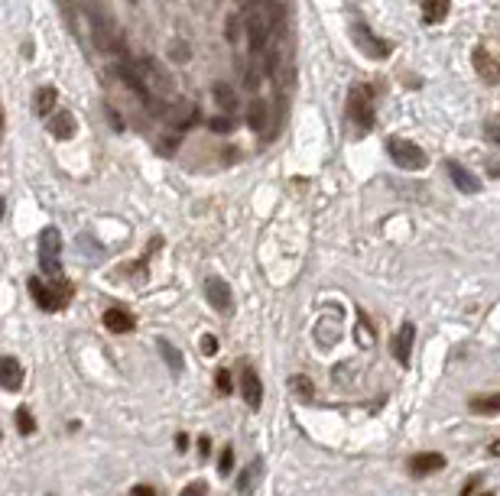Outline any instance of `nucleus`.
I'll return each mask as SVG.
<instances>
[{
  "mask_svg": "<svg viewBox=\"0 0 500 496\" xmlns=\"http://www.w3.org/2000/svg\"><path fill=\"white\" fill-rule=\"evenodd\" d=\"M215 386L221 396H231L234 393V383H231V370H218L215 373Z\"/></svg>",
  "mask_w": 500,
  "mask_h": 496,
  "instance_id": "obj_29",
  "label": "nucleus"
},
{
  "mask_svg": "<svg viewBox=\"0 0 500 496\" xmlns=\"http://www.w3.org/2000/svg\"><path fill=\"white\" fill-rule=\"evenodd\" d=\"M487 133H491L494 140H500V123H497V127H487Z\"/></svg>",
  "mask_w": 500,
  "mask_h": 496,
  "instance_id": "obj_38",
  "label": "nucleus"
},
{
  "mask_svg": "<svg viewBox=\"0 0 500 496\" xmlns=\"http://www.w3.org/2000/svg\"><path fill=\"white\" fill-rule=\"evenodd\" d=\"M260 467H263L260 461H250V464L240 470L238 483H234V487H238V493H250V487H254V480H257V473H260Z\"/></svg>",
  "mask_w": 500,
  "mask_h": 496,
  "instance_id": "obj_23",
  "label": "nucleus"
},
{
  "mask_svg": "<svg viewBox=\"0 0 500 496\" xmlns=\"http://www.w3.org/2000/svg\"><path fill=\"white\" fill-rule=\"evenodd\" d=\"M205 298H208V305L215 308V312L221 315H231L234 308V295H231V286L224 283L221 276H205Z\"/></svg>",
  "mask_w": 500,
  "mask_h": 496,
  "instance_id": "obj_4",
  "label": "nucleus"
},
{
  "mask_svg": "<svg viewBox=\"0 0 500 496\" xmlns=\"http://www.w3.org/2000/svg\"><path fill=\"white\" fill-rule=\"evenodd\" d=\"M130 496H160V490L150 483H137V487H130Z\"/></svg>",
  "mask_w": 500,
  "mask_h": 496,
  "instance_id": "obj_33",
  "label": "nucleus"
},
{
  "mask_svg": "<svg viewBox=\"0 0 500 496\" xmlns=\"http://www.w3.org/2000/svg\"><path fill=\"white\" fill-rule=\"evenodd\" d=\"M387 153H390V159L396 162L400 169H406V172H423V169L429 166L426 150H423V146H416L413 140L390 137V140H387Z\"/></svg>",
  "mask_w": 500,
  "mask_h": 496,
  "instance_id": "obj_1",
  "label": "nucleus"
},
{
  "mask_svg": "<svg viewBox=\"0 0 500 496\" xmlns=\"http://www.w3.org/2000/svg\"><path fill=\"white\" fill-rule=\"evenodd\" d=\"M211 94H215V104L221 107L224 114H234V111H238V94H234V88H228V84L218 81Z\"/></svg>",
  "mask_w": 500,
  "mask_h": 496,
  "instance_id": "obj_22",
  "label": "nucleus"
},
{
  "mask_svg": "<svg viewBox=\"0 0 500 496\" xmlns=\"http://www.w3.org/2000/svg\"><path fill=\"white\" fill-rule=\"evenodd\" d=\"M247 36H250V52H263L270 46V33H273V23H270V16L263 10H254V13H247Z\"/></svg>",
  "mask_w": 500,
  "mask_h": 496,
  "instance_id": "obj_5",
  "label": "nucleus"
},
{
  "mask_svg": "<svg viewBox=\"0 0 500 496\" xmlns=\"http://www.w3.org/2000/svg\"><path fill=\"white\" fill-rule=\"evenodd\" d=\"M481 496H494V493H481Z\"/></svg>",
  "mask_w": 500,
  "mask_h": 496,
  "instance_id": "obj_40",
  "label": "nucleus"
},
{
  "mask_svg": "<svg viewBox=\"0 0 500 496\" xmlns=\"http://www.w3.org/2000/svg\"><path fill=\"white\" fill-rule=\"evenodd\" d=\"M442 467H445V458H442L439 451H423V454H416L409 461V473L413 477H429V473L442 470Z\"/></svg>",
  "mask_w": 500,
  "mask_h": 496,
  "instance_id": "obj_9",
  "label": "nucleus"
},
{
  "mask_svg": "<svg viewBox=\"0 0 500 496\" xmlns=\"http://www.w3.org/2000/svg\"><path fill=\"white\" fill-rule=\"evenodd\" d=\"M0 386L7 393H16L23 386V370H20V360L16 357H4L0 360Z\"/></svg>",
  "mask_w": 500,
  "mask_h": 496,
  "instance_id": "obj_11",
  "label": "nucleus"
},
{
  "mask_svg": "<svg viewBox=\"0 0 500 496\" xmlns=\"http://www.w3.org/2000/svg\"><path fill=\"white\" fill-rule=\"evenodd\" d=\"M55 101H59L55 88H39L36 98H33V107H36L39 117H52L55 114Z\"/></svg>",
  "mask_w": 500,
  "mask_h": 496,
  "instance_id": "obj_17",
  "label": "nucleus"
},
{
  "mask_svg": "<svg viewBox=\"0 0 500 496\" xmlns=\"http://www.w3.org/2000/svg\"><path fill=\"white\" fill-rule=\"evenodd\" d=\"M46 127L55 140H72L75 137V117L72 111H55L52 117H46Z\"/></svg>",
  "mask_w": 500,
  "mask_h": 496,
  "instance_id": "obj_12",
  "label": "nucleus"
},
{
  "mask_svg": "<svg viewBox=\"0 0 500 496\" xmlns=\"http://www.w3.org/2000/svg\"><path fill=\"white\" fill-rule=\"evenodd\" d=\"M224 39H228V43H240V16L238 13L228 16V23H224Z\"/></svg>",
  "mask_w": 500,
  "mask_h": 496,
  "instance_id": "obj_28",
  "label": "nucleus"
},
{
  "mask_svg": "<svg viewBox=\"0 0 500 496\" xmlns=\"http://www.w3.org/2000/svg\"><path fill=\"white\" fill-rule=\"evenodd\" d=\"M474 72L481 75V81H487V84L500 81V62L494 59L487 49H474Z\"/></svg>",
  "mask_w": 500,
  "mask_h": 496,
  "instance_id": "obj_10",
  "label": "nucleus"
},
{
  "mask_svg": "<svg viewBox=\"0 0 500 496\" xmlns=\"http://www.w3.org/2000/svg\"><path fill=\"white\" fill-rule=\"evenodd\" d=\"M16 432H20V435H33V432H36V419H33V412L26 405L16 409Z\"/></svg>",
  "mask_w": 500,
  "mask_h": 496,
  "instance_id": "obj_27",
  "label": "nucleus"
},
{
  "mask_svg": "<svg viewBox=\"0 0 500 496\" xmlns=\"http://www.w3.org/2000/svg\"><path fill=\"white\" fill-rule=\"evenodd\" d=\"M170 59L179 62V65H185V62L192 59V46H189L185 39H170Z\"/></svg>",
  "mask_w": 500,
  "mask_h": 496,
  "instance_id": "obj_25",
  "label": "nucleus"
},
{
  "mask_svg": "<svg viewBox=\"0 0 500 496\" xmlns=\"http://www.w3.org/2000/svg\"><path fill=\"white\" fill-rule=\"evenodd\" d=\"M199 347H201V354H205V357H215V354H218V337L215 334H201Z\"/></svg>",
  "mask_w": 500,
  "mask_h": 496,
  "instance_id": "obj_31",
  "label": "nucleus"
},
{
  "mask_svg": "<svg viewBox=\"0 0 500 496\" xmlns=\"http://www.w3.org/2000/svg\"><path fill=\"white\" fill-rule=\"evenodd\" d=\"M491 454H497V458H500V441H494V444H491Z\"/></svg>",
  "mask_w": 500,
  "mask_h": 496,
  "instance_id": "obj_39",
  "label": "nucleus"
},
{
  "mask_svg": "<svg viewBox=\"0 0 500 496\" xmlns=\"http://www.w3.org/2000/svg\"><path fill=\"white\" fill-rule=\"evenodd\" d=\"M231 464H234V448L228 444V448H221V458H218V470H221V477L231 473Z\"/></svg>",
  "mask_w": 500,
  "mask_h": 496,
  "instance_id": "obj_30",
  "label": "nucleus"
},
{
  "mask_svg": "<svg viewBox=\"0 0 500 496\" xmlns=\"http://www.w3.org/2000/svg\"><path fill=\"white\" fill-rule=\"evenodd\" d=\"M94 43H98L101 52H108V55H117V52H121V39L114 36V30H111V26L101 23L98 16H94Z\"/></svg>",
  "mask_w": 500,
  "mask_h": 496,
  "instance_id": "obj_15",
  "label": "nucleus"
},
{
  "mask_svg": "<svg viewBox=\"0 0 500 496\" xmlns=\"http://www.w3.org/2000/svg\"><path fill=\"white\" fill-rule=\"evenodd\" d=\"M130 4H137V0H130Z\"/></svg>",
  "mask_w": 500,
  "mask_h": 496,
  "instance_id": "obj_41",
  "label": "nucleus"
},
{
  "mask_svg": "<svg viewBox=\"0 0 500 496\" xmlns=\"http://www.w3.org/2000/svg\"><path fill=\"white\" fill-rule=\"evenodd\" d=\"M448 176H452V182H455V188H458V191H468V195L481 191V179H477L471 169L458 166V162H448Z\"/></svg>",
  "mask_w": 500,
  "mask_h": 496,
  "instance_id": "obj_13",
  "label": "nucleus"
},
{
  "mask_svg": "<svg viewBox=\"0 0 500 496\" xmlns=\"http://www.w3.org/2000/svg\"><path fill=\"white\" fill-rule=\"evenodd\" d=\"M101 321H104V328L114 331V334H127V331H133V325H137L130 312H123V308H117V305H114V308H108Z\"/></svg>",
  "mask_w": 500,
  "mask_h": 496,
  "instance_id": "obj_14",
  "label": "nucleus"
},
{
  "mask_svg": "<svg viewBox=\"0 0 500 496\" xmlns=\"http://www.w3.org/2000/svg\"><path fill=\"white\" fill-rule=\"evenodd\" d=\"M39 269L46 276H62V237L55 227H46L39 237Z\"/></svg>",
  "mask_w": 500,
  "mask_h": 496,
  "instance_id": "obj_3",
  "label": "nucleus"
},
{
  "mask_svg": "<svg viewBox=\"0 0 500 496\" xmlns=\"http://www.w3.org/2000/svg\"><path fill=\"white\" fill-rule=\"evenodd\" d=\"M240 396H244L247 409L250 412H257L263 402V386H260V376H257V370H250V366H244L240 370Z\"/></svg>",
  "mask_w": 500,
  "mask_h": 496,
  "instance_id": "obj_7",
  "label": "nucleus"
},
{
  "mask_svg": "<svg viewBox=\"0 0 500 496\" xmlns=\"http://www.w3.org/2000/svg\"><path fill=\"white\" fill-rule=\"evenodd\" d=\"M30 292L33 298H36V305L43 308V312H55V302H52V292H49V286L39 279V276H33L30 279Z\"/></svg>",
  "mask_w": 500,
  "mask_h": 496,
  "instance_id": "obj_18",
  "label": "nucleus"
},
{
  "mask_svg": "<svg viewBox=\"0 0 500 496\" xmlns=\"http://www.w3.org/2000/svg\"><path fill=\"white\" fill-rule=\"evenodd\" d=\"M176 448L179 451H189V435H185V432H179V435H176Z\"/></svg>",
  "mask_w": 500,
  "mask_h": 496,
  "instance_id": "obj_37",
  "label": "nucleus"
},
{
  "mask_svg": "<svg viewBox=\"0 0 500 496\" xmlns=\"http://www.w3.org/2000/svg\"><path fill=\"white\" fill-rule=\"evenodd\" d=\"M289 386H293V393L302 399V402H312V396H316V386H312V380H306V376H293Z\"/></svg>",
  "mask_w": 500,
  "mask_h": 496,
  "instance_id": "obj_26",
  "label": "nucleus"
},
{
  "mask_svg": "<svg viewBox=\"0 0 500 496\" xmlns=\"http://www.w3.org/2000/svg\"><path fill=\"white\" fill-rule=\"evenodd\" d=\"M49 292H52L55 312H59V308L69 305V298H72V292H75V286H72L65 276H49Z\"/></svg>",
  "mask_w": 500,
  "mask_h": 496,
  "instance_id": "obj_16",
  "label": "nucleus"
},
{
  "mask_svg": "<svg viewBox=\"0 0 500 496\" xmlns=\"http://www.w3.org/2000/svg\"><path fill=\"white\" fill-rule=\"evenodd\" d=\"M208 451H211V438L201 435L199 438V454H201V458H208Z\"/></svg>",
  "mask_w": 500,
  "mask_h": 496,
  "instance_id": "obj_36",
  "label": "nucleus"
},
{
  "mask_svg": "<svg viewBox=\"0 0 500 496\" xmlns=\"http://www.w3.org/2000/svg\"><path fill=\"white\" fill-rule=\"evenodd\" d=\"M413 344H416V325H413V321H403V328L396 331V337H393V357L400 360L403 366H409Z\"/></svg>",
  "mask_w": 500,
  "mask_h": 496,
  "instance_id": "obj_8",
  "label": "nucleus"
},
{
  "mask_svg": "<svg viewBox=\"0 0 500 496\" xmlns=\"http://www.w3.org/2000/svg\"><path fill=\"white\" fill-rule=\"evenodd\" d=\"M477 487H481V477H471V480L462 487V493H458V496H474V493H477Z\"/></svg>",
  "mask_w": 500,
  "mask_h": 496,
  "instance_id": "obj_35",
  "label": "nucleus"
},
{
  "mask_svg": "<svg viewBox=\"0 0 500 496\" xmlns=\"http://www.w3.org/2000/svg\"><path fill=\"white\" fill-rule=\"evenodd\" d=\"M156 347H160L162 360H166V366H170L172 373H182L185 360H182V354H179L176 347H172V341H166V337H160V341H156Z\"/></svg>",
  "mask_w": 500,
  "mask_h": 496,
  "instance_id": "obj_20",
  "label": "nucleus"
},
{
  "mask_svg": "<svg viewBox=\"0 0 500 496\" xmlns=\"http://www.w3.org/2000/svg\"><path fill=\"white\" fill-rule=\"evenodd\" d=\"M468 409L474 415H494V412H500V393H491V396H474L468 402Z\"/></svg>",
  "mask_w": 500,
  "mask_h": 496,
  "instance_id": "obj_19",
  "label": "nucleus"
},
{
  "mask_svg": "<svg viewBox=\"0 0 500 496\" xmlns=\"http://www.w3.org/2000/svg\"><path fill=\"white\" fill-rule=\"evenodd\" d=\"M208 127L215 133H228L231 130V120H228V117H215V120H208Z\"/></svg>",
  "mask_w": 500,
  "mask_h": 496,
  "instance_id": "obj_34",
  "label": "nucleus"
},
{
  "mask_svg": "<svg viewBox=\"0 0 500 496\" xmlns=\"http://www.w3.org/2000/svg\"><path fill=\"white\" fill-rule=\"evenodd\" d=\"M247 123H250L257 133L267 127V104H263V101H254V104H250V111H247Z\"/></svg>",
  "mask_w": 500,
  "mask_h": 496,
  "instance_id": "obj_24",
  "label": "nucleus"
},
{
  "mask_svg": "<svg viewBox=\"0 0 500 496\" xmlns=\"http://www.w3.org/2000/svg\"><path fill=\"white\" fill-rule=\"evenodd\" d=\"M348 117L354 120L357 130L374 127V88L370 84H354L348 94Z\"/></svg>",
  "mask_w": 500,
  "mask_h": 496,
  "instance_id": "obj_2",
  "label": "nucleus"
},
{
  "mask_svg": "<svg viewBox=\"0 0 500 496\" xmlns=\"http://www.w3.org/2000/svg\"><path fill=\"white\" fill-rule=\"evenodd\" d=\"M351 36H354V46L361 49L367 59H377L380 62V59H387V55H390V46H387L380 36H374L367 26H354Z\"/></svg>",
  "mask_w": 500,
  "mask_h": 496,
  "instance_id": "obj_6",
  "label": "nucleus"
},
{
  "mask_svg": "<svg viewBox=\"0 0 500 496\" xmlns=\"http://www.w3.org/2000/svg\"><path fill=\"white\" fill-rule=\"evenodd\" d=\"M179 496H208V483L205 480H192L189 487H182Z\"/></svg>",
  "mask_w": 500,
  "mask_h": 496,
  "instance_id": "obj_32",
  "label": "nucleus"
},
{
  "mask_svg": "<svg viewBox=\"0 0 500 496\" xmlns=\"http://www.w3.org/2000/svg\"><path fill=\"white\" fill-rule=\"evenodd\" d=\"M423 4V20L426 23H442L448 16V0H419Z\"/></svg>",
  "mask_w": 500,
  "mask_h": 496,
  "instance_id": "obj_21",
  "label": "nucleus"
}]
</instances>
